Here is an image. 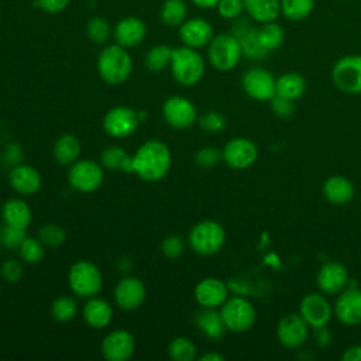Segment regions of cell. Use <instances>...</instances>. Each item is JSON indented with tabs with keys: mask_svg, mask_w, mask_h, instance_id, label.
<instances>
[{
	"mask_svg": "<svg viewBox=\"0 0 361 361\" xmlns=\"http://www.w3.org/2000/svg\"><path fill=\"white\" fill-rule=\"evenodd\" d=\"M171 151L159 140L145 141L131 158L133 173L147 182L161 180L171 168Z\"/></svg>",
	"mask_w": 361,
	"mask_h": 361,
	"instance_id": "1",
	"label": "cell"
},
{
	"mask_svg": "<svg viewBox=\"0 0 361 361\" xmlns=\"http://www.w3.org/2000/svg\"><path fill=\"white\" fill-rule=\"evenodd\" d=\"M133 71V58L127 48L111 44L104 47L97 56V72L109 85L126 82Z\"/></svg>",
	"mask_w": 361,
	"mask_h": 361,
	"instance_id": "2",
	"label": "cell"
},
{
	"mask_svg": "<svg viewBox=\"0 0 361 361\" xmlns=\"http://www.w3.org/2000/svg\"><path fill=\"white\" fill-rule=\"evenodd\" d=\"M169 68L173 79L179 85L193 86L203 78L206 63L197 49L183 45L173 48Z\"/></svg>",
	"mask_w": 361,
	"mask_h": 361,
	"instance_id": "3",
	"label": "cell"
},
{
	"mask_svg": "<svg viewBox=\"0 0 361 361\" xmlns=\"http://www.w3.org/2000/svg\"><path fill=\"white\" fill-rule=\"evenodd\" d=\"M243 56L240 41L233 34H219L212 38L207 45V58L210 65L220 71L228 72L234 69Z\"/></svg>",
	"mask_w": 361,
	"mask_h": 361,
	"instance_id": "4",
	"label": "cell"
},
{
	"mask_svg": "<svg viewBox=\"0 0 361 361\" xmlns=\"http://www.w3.org/2000/svg\"><path fill=\"white\" fill-rule=\"evenodd\" d=\"M188 241L195 252L200 255H213L223 248L226 243V230L214 220H203L192 227Z\"/></svg>",
	"mask_w": 361,
	"mask_h": 361,
	"instance_id": "5",
	"label": "cell"
},
{
	"mask_svg": "<svg viewBox=\"0 0 361 361\" xmlns=\"http://www.w3.org/2000/svg\"><path fill=\"white\" fill-rule=\"evenodd\" d=\"M68 283L76 296L93 298L102 289L103 276L100 269L93 262L82 259L71 267Z\"/></svg>",
	"mask_w": 361,
	"mask_h": 361,
	"instance_id": "6",
	"label": "cell"
},
{
	"mask_svg": "<svg viewBox=\"0 0 361 361\" xmlns=\"http://www.w3.org/2000/svg\"><path fill=\"white\" fill-rule=\"evenodd\" d=\"M220 314L226 329L233 333H244L250 330L257 320V310L254 305L243 296L228 298L221 305Z\"/></svg>",
	"mask_w": 361,
	"mask_h": 361,
	"instance_id": "7",
	"label": "cell"
},
{
	"mask_svg": "<svg viewBox=\"0 0 361 361\" xmlns=\"http://www.w3.org/2000/svg\"><path fill=\"white\" fill-rule=\"evenodd\" d=\"M331 80L345 94H361V55H345L337 59L331 68Z\"/></svg>",
	"mask_w": 361,
	"mask_h": 361,
	"instance_id": "8",
	"label": "cell"
},
{
	"mask_svg": "<svg viewBox=\"0 0 361 361\" xmlns=\"http://www.w3.org/2000/svg\"><path fill=\"white\" fill-rule=\"evenodd\" d=\"M104 179L103 166L90 159L75 161L68 171V180L71 186L83 193L94 192L100 188Z\"/></svg>",
	"mask_w": 361,
	"mask_h": 361,
	"instance_id": "9",
	"label": "cell"
},
{
	"mask_svg": "<svg viewBox=\"0 0 361 361\" xmlns=\"http://www.w3.org/2000/svg\"><path fill=\"white\" fill-rule=\"evenodd\" d=\"M299 314L305 319L309 327L317 330L326 327L333 317V306L324 293L310 292L300 299Z\"/></svg>",
	"mask_w": 361,
	"mask_h": 361,
	"instance_id": "10",
	"label": "cell"
},
{
	"mask_svg": "<svg viewBox=\"0 0 361 361\" xmlns=\"http://www.w3.org/2000/svg\"><path fill=\"white\" fill-rule=\"evenodd\" d=\"M221 158L233 169H247L255 164L258 147L245 137H235L223 147Z\"/></svg>",
	"mask_w": 361,
	"mask_h": 361,
	"instance_id": "11",
	"label": "cell"
},
{
	"mask_svg": "<svg viewBox=\"0 0 361 361\" xmlns=\"http://www.w3.org/2000/svg\"><path fill=\"white\" fill-rule=\"evenodd\" d=\"M275 83L274 75L264 68H251L241 79L245 94L258 102H269L276 94Z\"/></svg>",
	"mask_w": 361,
	"mask_h": 361,
	"instance_id": "12",
	"label": "cell"
},
{
	"mask_svg": "<svg viewBox=\"0 0 361 361\" xmlns=\"http://www.w3.org/2000/svg\"><path fill=\"white\" fill-rule=\"evenodd\" d=\"M309 329V324L299 313H288L276 324V338L286 348H299L306 343Z\"/></svg>",
	"mask_w": 361,
	"mask_h": 361,
	"instance_id": "13",
	"label": "cell"
},
{
	"mask_svg": "<svg viewBox=\"0 0 361 361\" xmlns=\"http://www.w3.org/2000/svg\"><path fill=\"white\" fill-rule=\"evenodd\" d=\"M140 123L138 113L126 106L113 107L103 117V130L114 138H126L131 135Z\"/></svg>",
	"mask_w": 361,
	"mask_h": 361,
	"instance_id": "14",
	"label": "cell"
},
{
	"mask_svg": "<svg viewBox=\"0 0 361 361\" xmlns=\"http://www.w3.org/2000/svg\"><path fill=\"white\" fill-rule=\"evenodd\" d=\"M162 114L165 121L173 128H189L197 118L195 104L183 96H171L162 106Z\"/></svg>",
	"mask_w": 361,
	"mask_h": 361,
	"instance_id": "15",
	"label": "cell"
},
{
	"mask_svg": "<svg viewBox=\"0 0 361 361\" xmlns=\"http://www.w3.org/2000/svg\"><path fill=\"white\" fill-rule=\"evenodd\" d=\"M336 319L344 326H357L361 323V289H343L333 306Z\"/></svg>",
	"mask_w": 361,
	"mask_h": 361,
	"instance_id": "16",
	"label": "cell"
},
{
	"mask_svg": "<svg viewBox=\"0 0 361 361\" xmlns=\"http://www.w3.org/2000/svg\"><path fill=\"white\" fill-rule=\"evenodd\" d=\"M316 283L322 293L329 296L338 295L348 283V271L337 261H327L317 271Z\"/></svg>",
	"mask_w": 361,
	"mask_h": 361,
	"instance_id": "17",
	"label": "cell"
},
{
	"mask_svg": "<svg viewBox=\"0 0 361 361\" xmlns=\"http://www.w3.org/2000/svg\"><path fill=\"white\" fill-rule=\"evenodd\" d=\"M135 340L127 330L118 329L109 333L102 343V354L107 361H127L133 357Z\"/></svg>",
	"mask_w": 361,
	"mask_h": 361,
	"instance_id": "18",
	"label": "cell"
},
{
	"mask_svg": "<svg viewBox=\"0 0 361 361\" xmlns=\"http://www.w3.org/2000/svg\"><path fill=\"white\" fill-rule=\"evenodd\" d=\"M213 37V27L204 18H186L179 25V38L185 47L195 49L207 47Z\"/></svg>",
	"mask_w": 361,
	"mask_h": 361,
	"instance_id": "19",
	"label": "cell"
},
{
	"mask_svg": "<svg viewBox=\"0 0 361 361\" xmlns=\"http://www.w3.org/2000/svg\"><path fill=\"white\" fill-rule=\"evenodd\" d=\"M195 299L202 307L217 309L228 299V288L219 278H204L195 288Z\"/></svg>",
	"mask_w": 361,
	"mask_h": 361,
	"instance_id": "20",
	"label": "cell"
},
{
	"mask_svg": "<svg viewBox=\"0 0 361 361\" xmlns=\"http://www.w3.org/2000/svg\"><path fill=\"white\" fill-rule=\"evenodd\" d=\"M147 290L141 279L135 276L123 278L114 289V300L118 307L124 310H134L140 307L145 299Z\"/></svg>",
	"mask_w": 361,
	"mask_h": 361,
	"instance_id": "21",
	"label": "cell"
},
{
	"mask_svg": "<svg viewBox=\"0 0 361 361\" xmlns=\"http://www.w3.org/2000/svg\"><path fill=\"white\" fill-rule=\"evenodd\" d=\"M147 35L145 23L134 16L121 18L113 28V37L116 44L124 48H134L140 45Z\"/></svg>",
	"mask_w": 361,
	"mask_h": 361,
	"instance_id": "22",
	"label": "cell"
},
{
	"mask_svg": "<svg viewBox=\"0 0 361 361\" xmlns=\"http://www.w3.org/2000/svg\"><path fill=\"white\" fill-rule=\"evenodd\" d=\"M233 35H235L240 41L243 56L248 59H262L268 55V52L261 47L257 35V27L251 25L247 20L235 18L233 25Z\"/></svg>",
	"mask_w": 361,
	"mask_h": 361,
	"instance_id": "23",
	"label": "cell"
},
{
	"mask_svg": "<svg viewBox=\"0 0 361 361\" xmlns=\"http://www.w3.org/2000/svg\"><path fill=\"white\" fill-rule=\"evenodd\" d=\"M8 180L11 188L23 196H31L37 193L42 182L39 172L34 166L25 164L14 165L10 169Z\"/></svg>",
	"mask_w": 361,
	"mask_h": 361,
	"instance_id": "24",
	"label": "cell"
},
{
	"mask_svg": "<svg viewBox=\"0 0 361 361\" xmlns=\"http://www.w3.org/2000/svg\"><path fill=\"white\" fill-rule=\"evenodd\" d=\"M322 192L324 199L331 204L344 206L353 200L355 189L348 178L343 175H333L324 180Z\"/></svg>",
	"mask_w": 361,
	"mask_h": 361,
	"instance_id": "25",
	"label": "cell"
},
{
	"mask_svg": "<svg viewBox=\"0 0 361 361\" xmlns=\"http://www.w3.org/2000/svg\"><path fill=\"white\" fill-rule=\"evenodd\" d=\"M1 217L4 224L27 230L32 220V212L25 200L14 197L3 204Z\"/></svg>",
	"mask_w": 361,
	"mask_h": 361,
	"instance_id": "26",
	"label": "cell"
},
{
	"mask_svg": "<svg viewBox=\"0 0 361 361\" xmlns=\"http://www.w3.org/2000/svg\"><path fill=\"white\" fill-rule=\"evenodd\" d=\"M83 320L93 329H104L113 319V309L109 302L100 298H89L83 306Z\"/></svg>",
	"mask_w": 361,
	"mask_h": 361,
	"instance_id": "27",
	"label": "cell"
},
{
	"mask_svg": "<svg viewBox=\"0 0 361 361\" xmlns=\"http://www.w3.org/2000/svg\"><path fill=\"white\" fill-rule=\"evenodd\" d=\"M244 11L259 24L276 21L281 16V0H244Z\"/></svg>",
	"mask_w": 361,
	"mask_h": 361,
	"instance_id": "28",
	"label": "cell"
},
{
	"mask_svg": "<svg viewBox=\"0 0 361 361\" xmlns=\"http://www.w3.org/2000/svg\"><path fill=\"white\" fill-rule=\"evenodd\" d=\"M195 323L209 340H220L227 330L220 312L216 309L203 307V310L196 314Z\"/></svg>",
	"mask_w": 361,
	"mask_h": 361,
	"instance_id": "29",
	"label": "cell"
},
{
	"mask_svg": "<svg viewBox=\"0 0 361 361\" xmlns=\"http://www.w3.org/2000/svg\"><path fill=\"white\" fill-rule=\"evenodd\" d=\"M306 79L298 73V72H286L276 78L275 90L276 96L289 99V100H298L300 99L306 92Z\"/></svg>",
	"mask_w": 361,
	"mask_h": 361,
	"instance_id": "30",
	"label": "cell"
},
{
	"mask_svg": "<svg viewBox=\"0 0 361 361\" xmlns=\"http://www.w3.org/2000/svg\"><path fill=\"white\" fill-rule=\"evenodd\" d=\"M80 154V142L72 134L61 135L54 144V157L61 165H72Z\"/></svg>",
	"mask_w": 361,
	"mask_h": 361,
	"instance_id": "31",
	"label": "cell"
},
{
	"mask_svg": "<svg viewBox=\"0 0 361 361\" xmlns=\"http://www.w3.org/2000/svg\"><path fill=\"white\" fill-rule=\"evenodd\" d=\"M131 158L126 149L118 145H110L103 149L102 152V165L109 171H123L126 173H133L131 168Z\"/></svg>",
	"mask_w": 361,
	"mask_h": 361,
	"instance_id": "32",
	"label": "cell"
},
{
	"mask_svg": "<svg viewBox=\"0 0 361 361\" xmlns=\"http://www.w3.org/2000/svg\"><path fill=\"white\" fill-rule=\"evenodd\" d=\"M257 35L261 47L267 52L278 49L285 39V31L276 21L264 23L261 27H257Z\"/></svg>",
	"mask_w": 361,
	"mask_h": 361,
	"instance_id": "33",
	"label": "cell"
},
{
	"mask_svg": "<svg viewBox=\"0 0 361 361\" xmlns=\"http://www.w3.org/2000/svg\"><path fill=\"white\" fill-rule=\"evenodd\" d=\"M186 16L188 7L183 0H165L159 10V18L168 27H179Z\"/></svg>",
	"mask_w": 361,
	"mask_h": 361,
	"instance_id": "34",
	"label": "cell"
},
{
	"mask_svg": "<svg viewBox=\"0 0 361 361\" xmlns=\"http://www.w3.org/2000/svg\"><path fill=\"white\" fill-rule=\"evenodd\" d=\"M173 48L166 44H159L148 49L145 54V66L151 72H161L171 63Z\"/></svg>",
	"mask_w": 361,
	"mask_h": 361,
	"instance_id": "35",
	"label": "cell"
},
{
	"mask_svg": "<svg viewBox=\"0 0 361 361\" xmlns=\"http://www.w3.org/2000/svg\"><path fill=\"white\" fill-rule=\"evenodd\" d=\"M314 8V0H281V14L290 21L307 18Z\"/></svg>",
	"mask_w": 361,
	"mask_h": 361,
	"instance_id": "36",
	"label": "cell"
},
{
	"mask_svg": "<svg viewBox=\"0 0 361 361\" xmlns=\"http://www.w3.org/2000/svg\"><path fill=\"white\" fill-rule=\"evenodd\" d=\"M78 303L71 296H61L54 300L51 305V314L56 322L65 323L72 320L76 316Z\"/></svg>",
	"mask_w": 361,
	"mask_h": 361,
	"instance_id": "37",
	"label": "cell"
},
{
	"mask_svg": "<svg viewBox=\"0 0 361 361\" xmlns=\"http://www.w3.org/2000/svg\"><path fill=\"white\" fill-rule=\"evenodd\" d=\"M168 354L173 361H192L196 358V345L186 337H176L171 341Z\"/></svg>",
	"mask_w": 361,
	"mask_h": 361,
	"instance_id": "38",
	"label": "cell"
},
{
	"mask_svg": "<svg viewBox=\"0 0 361 361\" xmlns=\"http://www.w3.org/2000/svg\"><path fill=\"white\" fill-rule=\"evenodd\" d=\"M45 245L39 241V238L25 237L18 247L20 258L28 264H37L44 258Z\"/></svg>",
	"mask_w": 361,
	"mask_h": 361,
	"instance_id": "39",
	"label": "cell"
},
{
	"mask_svg": "<svg viewBox=\"0 0 361 361\" xmlns=\"http://www.w3.org/2000/svg\"><path fill=\"white\" fill-rule=\"evenodd\" d=\"M87 37L96 44H104L110 38L111 28L103 17H92L86 24Z\"/></svg>",
	"mask_w": 361,
	"mask_h": 361,
	"instance_id": "40",
	"label": "cell"
},
{
	"mask_svg": "<svg viewBox=\"0 0 361 361\" xmlns=\"http://www.w3.org/2000/svg\"><path fill=\"white\" fill-rule=\"evenodd\" d=\"M38 238L39 241L45 245V247H59L63 244L65 238H66V233L62 227H59L58 224L49 223V224H44L39 230H38Z\"/></svg>",
	"mask_w": 361,
	"mask_h": 361,
	"instance_id": "41",
	"label": "cell"
},
{
	"mask_svg": "<svg viewBox=\"0 0 361 361\" xmlns=\"http://www.w3.org/2000/svg\"><path fill=\"white\" fill-rule=\"evenodd\" d=\"M27 237L25 230L4 224L0 228V244L8 250H18L23 240Z\"/></svg>",
	"mask_w": 361,
	"mask_h": 361,
	"instance_id": "42",
	"label": "cell"
},
{
	"mask_svg": "<svg viewBox=\"0 0 361 361\" xmlns=\"http://www.w3.org/2000/svg\"><path fill=\"white\" fill-rule=\"evenodd\" d=\"M199 126L206 133H220L226 127V118L217 111H207L200 116Z\"/></svg>",
	"mask_w": 361,
	"mask_h": 361,
	"instance_id": "43",
	"label": "cell"
},
{
	"mask_svg": "<svg viewBox=\"0 0 361 361\" xmlns=\"http://www.w3.org/2000/svg\"><path fill=\"white\" fill-rule=\"evenodd\" d=\"M221 159V151L214 147H203L195 155V162L200 168H213Z\"/></svg>",
	"mask_w": 361,
	"mask_h": 361,
	"instance_id": "44",
	"label": "cell"
},
{
	"mask_svg": "<svg viewBox=\"0 0 361 361\" xmlns=\"http://www.w3.org/2000/svg\"><path fill=\"white\" fill-rule=\"evenodd\" d=\"M216 8L220 17L226 20H235L244 11V0H220Z\"/></svg>",
	"mask_w": 361,
	"mask_h": 361,
	"instance_id": "45",
	"label": "cell"
},
{
	"mask_svg": "<svg viewBox=\"0 0 361 361\" xmlns=\"http://www.w3.org/2000/svg\"><path fill=\"white\" fill-rule=\"evenodd\" d=\"M161 250L168 258H178L185 251V240L178 234H171L162 241Z\"/></svg>",
	"mask_w": 361,
	"mask_h": 361,
	"instance_id": "46",
	"label": "cell"
},
{
	"mask_svg": "<svg viewBox=\"0 0 361 361\" xmlns=\"http://www.w3.org/2000/svg\"><path fill=\"white\" fill-rule=\"evenodd\" d=\"M0 274H1V276H3L4 281H7V282H10V283H14V282H17V281L21 278V275H23V267H21V264H20L17 259L8 258V259H6V261L1 264V267H0Z\"/></svg>",
	"mask_w": 361,
	"mask_h": 361,
	"instance_id": "47",
	"label": "cell"
},
{
	"mask_svg": "<svg viewBox=\"0 0 361 361\" xmlns=\"http://www.w3.org/2000/svg\"><path fill=\"white\" fill-rule=\"evenodd\" d=\"M269 104H271V110L278 116V117H290L295 111V102L293 100H289V99H285V97H281V96H274L271 100H269Z\"/></svg>",
	"mask_w": 361,
	"mask_h": 361,
	"instance_id": "48",
	"label": "cell"
},
{
	"mask_svg": "<svg viewBox=\"0 0 361 361\" xmlns=\"http://www.w3.org/2000/svg\"><path fill=\"white\" fill-rule=\"evenodd\" d=\"M69 3L71 0H37V6L48 14H58L63 11Z\"/></svg>",
	"mask_w": 361,
	"mask_h": 361,
	"instance_id": "49",
	"label": "cell"
},
{
	"mask_svg": "<svg viewBox=\"0 0 361 361\" xmlns=\"http://www.w3.org/2000/svg\"><path fill=\"white\" fill-rule=\"evenodd\" d=\"M4 158L8 164L17 165L23 159V149L18 144H8L4 151Z\"/></svg>",
	"mask_w": 361,
	"mask_h": 361,
	"instance_id": "50",
	"label": "cell"
},
{
	"mask_svg": "<svg viewBox=\"0 0 361 361\" xmlns=\"http://www.w3.org/2000/svg\"><path fill=\"white\" fill-rule=\"evenodd\" d=\"M343 361H361V344L347 347L341 354Z\"/></svg>",
	"mask_w": 361,
	"mask_h": 361,
	"instance_id": "51",
	"label": "cell"
},
{
	"mask_svg": "<svg viewBox=\"0 0 361 361\" xmlns=\"http://www.w3.org/2000/svg\"><path fill=\"white\" fill-rule=\"evenodd\" d=\"M196 7L203 8V10H209V8H214L217 7L220 0H190Z\"/></svg>",
	"mask_w": 361,
	"mask_h": 361,
	"instance_id": "52",
	"label": "cell"
},
{
	"mask_svg": "<svg viewBox=\"0 0 361 361\" xmlns=\"http://www.w3.org/2000/svg\"><path fill=\"white\" fill-rule=\"evenodd\" d=\"M223 360H224V357L221 354L213 353V351L204 353L203 355L199 357V361H223Z\"/></svg>",
	"mask_w": 361,
	"mask_h": 361,
	"instance_id": "53",
	"label": "cell"
},
{
	"mask_svg": "<svg viewBox=\"0 0 361 361\" xmlns=\"http://www.w3.org/2000/svg\"><path fill=\"white\" fill-rule=\"evenodd\" d=\"M0 293H1V288H0Z\"/></svg>",
	"mask_w": 361,
	"mask_h": 361,
	"instance_id": "54",
	"label": "cell"
}]
</instances>
